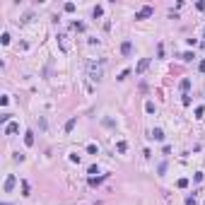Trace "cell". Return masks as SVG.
<instances>
[{
  "label": "cell",
  "mask_w": 205,
  "mask_h": 205,
  "mask_svg": "<svg viewBox=\"0 0 205 205\" xmlns=\"http://www.w3.org/2000/svg\"><path fill=\"white\" fill-rule=\"evenodd\" d=\"M155 15V7L152 5H145V7H140L135 12V19H145V17H152Z\"/></svg>",
  "instance_id": "cell-2"
},
{
  "label": "cell",
  "mask_w": 205,
  "mask_h": 205,
  "mask_svg": "<svg viewBox=\"0 0 205 205\" xmlns=\"http://www.w3.org/2000/svg\"><path fill=\"white\" fill-rule=\"evenodd\" d=\"M87 152H89V155H97L99 150H97V145H87Z\"/></svg>",
  "instance_id": "cell-18"
},
{
  "label": "cell",
  "mask_w": 205,
  "mask_h": 205,
  "mask_svg": "<svg viewBox=\"0 0 205 205\" xmlns=\"http://www.w3.org/2000/svg\"><path fill=\"white\" fill-rule=\"evenodd\" d=\"M181 58H183V61H193V53H191V51H186V53H183Z\"/></svg>",
  "instance_id": "cell-21"
},
{
  "label": "cell",
  "mask_w": 205,
  "mask_h": 205,
  "mask_svg": "<svg viewBox=\"0 0 205 205\" xmlns=\"http://www.w3.org/2000/svg\"><path fill=\"white\" fill-rule=\"evenodd\" d=\"M116 150H118V152H126V150H128V142H126V140H118Z\"/></svg>",
  "instance_id": "cell-11"
},
{
  "label": "cell",
  "mask_w": 205,
  "mask_h": 205,
  "mask_svg": "<svg viewBox=\"0 0 205 205\" xmlns=\"http://www.w3.org/2000/svg\"><path fill=\"white\" fill-rule=\"evenodd\" d=\"M24 145H27V147H32V145H34V133H32V130H27V133H24Z\"/></svg>",
  "instance_id": "cell-8"
},
{
  "label": "cell",
  "mask_w": 205,
  "mask_h": 205,
  "mask_svg": "<svg viewBox=\"0 0 205 205\" xmlns=\"http://www.w3.org/2000/svg\"><path fill=\"white\" fill-rule=\"evenodd\" d=\"M104 179H106V176H92V179H89V186H99Z\"/></svg>",
  "instance_id": "cell-10"
},
{
  "label": "cell",
  "mask_w": 205,
  "mask_h": 205,
  "mask_svg": "<svg viewBox=\"0 0 205 205\" xmlns=\"http://www.w3.org/2000/svg\"><path fill=\"white\" fill-rule=\"evenodd\" d=\"M89 77H92L94 82H99V80L104 77V68H102V63H99V65H97L94 61L89 63Z\"/></svg>",
  "instance_id": "cell-1"
},
{
  "label": "cell",
  "mask_w": 205,
  "mask_h": 205,
  "mask_svg": "<svg viewBox=\"0 0 205 205\" xmlns=\"http://www.w3.org/2000/svg\"><path fill=\"white\" fill-rule=\"evenodd\" d=\"M0 41H2V46H7V43H10V34H7V32H2V36H0Z\"/></svg>",
  "instance_id": "cell-13"
},
{
  "label": "cell",
  "mask_w": 205,
  "mask_h": 205,
  "mask_svg": "<svg viewBox=\"0 0 205 205\" xmlns=\"http://www.w3.org/2000/svg\"><path fill=\"white\" fill-rule=\"evenodd\" d=\"M181 102H183V106H191V97H188V94H183V99H181Z\"/></svg>",
  "instance_id": "cell-22"
},
{
  "label": "cell",
  "mask_w": 205,
  "mask_h": 205,
  "mask_svg": "<svg viewBox=\"0 0 205 205\" xmlns=\"http://www.w3.org/2000/svg\"><path fill=\"white\" fill-rule=\"evenodd\" d=\"M72 29H77V32H85V24H82V22H75V24H72Z\"/></svg>",
  "instance_id": "cell-17"
},
{
  "label": "cell",
  "mask_w": 205,
  "mask_h": 205,
  "mask_svg": "<svg viewBox=\"0 0 205 205\" xmlns=\"http://www.w3.org/2000/svg\"><path fill=\"white\" fill-rule=\"evenodd\" d=\"M176 186H179V188H186V186H188V179H179Z\"/></svg>",
  "instance_id": "cell-14"
},
{
  "label": "cell",
  "mask_w": 205,
  "mask_h": 205,
  "mask_svg": "<svg viewBox=\"0 0 205 205\" xmlns=\"http://www.w3.org/2000/svg\"><path fill=\"white\" fill-rule=\"evenodd\" d=\"M102 12H104V10H102V7H99V5H97V7L92 10V15H94V17H102Z\"/></svg>",
  "instance_id": "cell-19"
},
{
  "label": "cell",
  "mask_w": 205,
  "mask_h": 205,
  "mask_svg": "<svg viewBox=\"0 0 205 205\" xmlns=\"http://www.w3.org/2000/svg\"><path fill=\"white\" fill-rule=\"evenodd\" d=\"M22 196H29V183L22 181Z\"/></svg>",
  "instance_id": "cell-15"
},
{
  "label": "cell",
  "mask_w": 205,
  "mask_h": 205,
  "mask_svg": "<svg viewBox=\"0 0 205 205\" xmlns=\"http://www.w3.org/2000/svg\"><path fill=\"white\" fill-rule=\"evenodd\" d=\"M65 12H75V2H65Z\"/></svg>",
  "instance_id": "cell-20"
},
{
  "label": "cell",
  "mask_w": 205,
  "mask_h": 205,
  "mask_svg": "<svg viewBox=\"0 0 205 205\" xmlns=\"http://www.w3.org/2000/svg\"><path fill=\"white\" fill-rule=\"evenodd\" d=\"M130 51H133V43H130V41H123V43H121V53H123V56H130Z\"/></svg>",
  "instance_id": "cell-6"
},
{
  "label": "cell",
  "mask_w": 205,
  "mask_h": 205,
  "mask_svg": "<svg viewBox=\"0 0 205 205\" xmlns=\"http://www.w3.org/2000/svg\"><path fill=\"white\" fill-rule=\"evenodd\" d=\"M186 205H196V198H193V196H188V198H186Z\"/></svg>",
  "instance_id": "cell-23"
},
{
  "label": "cell",
  "mask_w": 205,
  "mask_h": 205,
  "mask_svg": "<svg viewBox=\"0 0 205 205\" xmlns=\"http://www.w3.org/2000/svg\"><path fill=\"white\" fill-rule=\"evenodd\" d=\"M145 111H147V113H155V104L147 102V104H145Z\"/></svg>",
  "instance_id": "cell-16"
},
{
  "label": "cell",
  "mask_w": 205,
  "mask_h": 205,
  "mask_svg": "<svg viewBox=\"0 0 205 205\" xmlns=\"http://www.w3.org/2000/svg\"><path fill=\"white\" fill-rule=\"evenodd\" d=\"M147 65H150V58H142V61L137 63V68H135V75H142V72L147 70Z\"/></svg>",
  "instance_id": "cell-4"
},
{
  "label": "cell",
  "mask_w": 205,
  "mask_h": 205,
  "mask_svg": "<svg viewBox=\"0 0 205 205\" xmlns=\"http://www.w3.org/2000/svg\"><path fill=\"white\" fill-rule=\"evenodd\" d=\"M5 133H7V135H15V133H19V123H12V121H10V123L5 126Z\"/></svg>",
  "instance_id": "cell-5"
},
{
  "label": "cell",
  "mask_w": 205,
  "mask_h": 205,
  "mask_svg": "<svg viewBox=\"0 0 205 205\" xmlns=\"http://www.w3.org/2000/svg\"><path fill=\"white\" fill-rule=\"evenodd\" d=\"M15 183H17V179H15V176H12V174H10V176H7V179H5V186H2V188H5V193H10V191H12V188H15Z\"/></svg>",
  "instance_id": "cell-3"
},
{
  "label": "cell",
  "mask_w": 205,
  "mask_h": 205,
  "mask_svg": "<svg viewBox=\"0 0 205 205\" xmlns=\"http://www.w3.org/2000/svg\"><path fill=\"white\" fill-rule=\"evenodd\" d=\"M2 205H7V203H2Z\"/></svg>",
  "instance_id": "cell-25"
},
{
  "label": "cell",
  "mask_w": 205,
  "mask_h": 205,
  "mask_svg": "<svg viewBox=\"0 0 205 205\" xmlns=\"http://www.w3.org/2000/svg\"><path fill=\"white\" fill-rule=\"evenodd\" d=\"M179 87H181V92H183V94H186V92H188V89H191V80H188V77H183V80H181V85H179Z\"/></svg>",
  "instance_id": "cell-9"
},
{
  "label": "cell",
  "mask_w": 205,
  "mask_h": 205,
  "mask_svg": "<svg viewBox=\"0 0 205 205\" xmlns=\"http://www.w3.org/2000/svg\"><path fill=\"white\" fill-rule=\"evenodd\" d=\"M75 123H77V118L72 116V118H70L68 123H65V130H68V133H70V130H72V128H75Z\"/></svg>",
  "instance_id": "cell-12"
},
{
  "label": "cell",
  "mask_w": 205,
  "mask_h": 205,
  "mask_svg": "<svg viewBox=\"0 0 205 205\" xmlns=\"http://www.w3.org/2000/svg\"><path fill=\"white\" fill-rule=\"evenodd\" d=\"M150 137H152V140H164V130H162V128H155V130L150 133Z\"/></svg>",
  "instance_id": "cell-7"
},
{
  "label": "cell",
  "mask_w": 205,
  "mask_h": 205,
  "mask_svg": "<svg viewBox=\"0 0 205 205\" xmlns=\"http://www.w3.org/2000/svg\"><path fill=\"white\" fill-rule=\"evenodd\" d=\"M200 72H205V61H200Z\"/></svg>",
  "instance_id": "cell-24"
}]
</instances>
